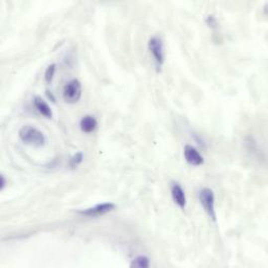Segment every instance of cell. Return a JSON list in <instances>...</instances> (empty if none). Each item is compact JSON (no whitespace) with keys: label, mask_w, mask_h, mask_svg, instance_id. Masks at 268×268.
<instances>
[{"label":"cell","mask_w":268,"mask_h":268,"mask_svg":"<svg viewBox=\"0 0 268 268\" xmlns=\"http://www.w3.org/2000/svg\"><path fill=\"white\" fill-rule=\"evenodd\" d=\"M183 156L185 162L194 167H199L203 165V156L199 153L197 149L191 145H186L183 149Z\"/></svg>","instance_id":"cell-6"},{"label":"cell","mask_w":268,"mask_h":268,"mask_svg":"<svg viewBox=\"0 0 268 268\" xmlns=\"http://www.w3.org/2000/svg\"><path fill=\"white\" fill-rule=\"evenodd\" d=\"M83 160H84L83 153L78 152L74 156H72L71 160H69V167H71L72 169H77L83 163Z\"/></svg>","instance_id":"cell-12"},{"label":"cell","mask_w":268,"mask_h":268,"mask_svg":"<svg viewBox=\"0 0 268 268\" xmlns=\"http://www.w3.org/2000/svg\"><path fill=\"white\" fill-rule=\"evenodd\" d=\"M115 208V204L112 202H104V203H98L94 206L85 208V210L79 211V214L89 217V218H95V217H100L103 216L109 212H112Z\"/></svg>","instance_id":"cell-5"},{"label":"cell","mask_w":268,"mask_h":268,"mask_svg":"<svg viewBox=\"0 0 268 268\" xmlns=\"http://www.w3.org/2000/svg\"><path fill=\"white\" fill-rule=\"evenodd\" d=\"M96 128H97V121L92 115H85L80 121V129L84 133L87 134L92 133L95 131Z\"/></svg>","instance_id":"cell-9"},{"label":"cell","mask_w":268,"mask_h":268,"mask_svg":"<svg viewBox=\"0 0 268 268\" xmlns=\"http://www.w3.org/2000/svg\"><path fill=\"white\" fill-rule=\"evenodd\" d=\"M148 49L153 58L156 71L158 73L162 72V68L166 61V52L163 38L158 35L151 37L148 42Z\"/></svg>","instance_id":"cell-2"},{"label":"cell","mask_w":268,"mask_h":268,"mask_svg":"<svg viewBox=\"0 0 268 268\" xmlns=\"http://www.w3.org/2000/svg\"><path fill=\"white\" fill-rule=\"evenodd\" d=\"M56 71H57V65L55 63L48 65L45 69L44 73V80L47 84H51L54 80L55 75H56Z\"/></svg>","instance_id":"cell-11"},{"label":"cell","mask_w":268,"mask_h":268,"mask_svg":"<svg viewBox=\"0 0 268 268\" xmlns=\"http://www.w3.org/2000/svg\"><path fill=\"white\" fill-rule=\"evenodd\" d=\"M199 201L207 216L215 222L216 221V210H215V193L210 187H203L198 193Z\"/></svg>","instance_id":"cell-3"},{"label":"cell","mask_w":268,"mask_h":268,"mask_svg":"<svg viewBox=\"0 0 268 268\" xmlns=\"http://www.w3.org/2000/svg\"><path fill=\"white\" fill-rule=\"evenodd\" d=\"M18 135L24 144L35 148H41L46 143V137L44 133L39 130L38 128L31 125H25L21 127L18 132Z\"/></svg>","instance_id":"cell-1"},{"label":"cell","mask_w":268,"mask_h":268,"mask_svg":"<svg viewBox=\"0 0 268 268\" xmlns=\"http://www.w3.org/2000/svg\"><path fill=\"white\" fill-rule=\"evenodd\" d=\"M130 266L134 268H148L150 266V259L147 256H137L132 260Z\"/></svg>","instance_id":"cell-10"},{"label":"cell","mask_w":268,"mask_h":268,"mask_svg":"<svg viewBox=\"0 0 268 268\" xmlns=\"http://www.w3.org/2000/svg\"><path fill=\"white\" fill-rule=\"evenodd\" d=\"M5 184H6V181H5V178H4V176L3 175H1V186H0V190H3V188H4V186H5Z\"/></svg>","instance_id":"cell-13"},{"label":"cell","mask_w":268,"mask_h":268,"mask_svg":"<svg viewBox=\"0 0 268 268\" xmlns=\"http://www.w3.org/2000/svg\"><path fill=\"white\" fill-rule=\"evenodd\" d=\"M82 97V85L81 82L73 79L67 82L63 88V98L67 104H76Z\"/></svg>","instance_id":"cell-4"},{"label":"cell","mask_w":268,"mask_h":268,"mask_svg":"<svg viewBox=\"0 0 268 268\" xmlns=\"http://www.w3.org/2000/svg\"><path fill=\"white\" fill-rule=\"evenodd\" d=\"M34 106L37 109V111L43 115L46 118H52L53 117V110L51 106H49L41 96H35L34 98Z\"/></svg>","instance_id":"cell-8"},{"label":"cell","mask_w":268,"mask_h":268,"mask_svg":"<svg viewBox=\"0 0 268 268\" xmlns=\"http://www.w3.org/2000/svg\"><path fill=\"white\" fill-rule=\"evenodd\" d=\"M171 196L175 204L179 206L181 210H184L186 206V196H185L183 187L180 185V183H178V182L171 183Z\"/></svg>","instance_id":"cell-7"}]
</instances>
